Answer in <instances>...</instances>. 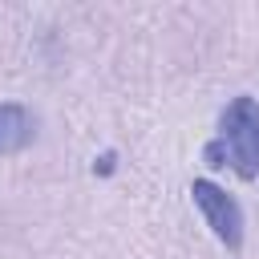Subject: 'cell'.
<instances>
[{
    "instance_id": "3",
    "label": "cell",
    "mask_w": 259,
    "mask_h": 259,
    "mask_svg": "<svg viewBox=\"0 0 259 259\" xmlns=\"http://www.w3.org/2000/svg\"><path fill=\"white\" fill-rule=\"evenodd\" d=\"M36 138V121L24 105L0 101V154H20Z\"/></svg>"
},
{
    "instance_id": "2",
    "label": "cell",
    "mask_w": 259,
    "mask_h": 259,
    "mask_svg": "<svg viewBox=\"0 0 259 259\" xmlns=\"http://www.w3.org/2000/svg\"><path fill=\"white\" fill-rule=\"evenodd\" d=\"M190 194H194V206L202 210V219L210 223L214 239H219L227 251H239V247H243V210H239V202H235L223 186H214L210 178H194Z\"/></svg>"
},
{
    "instance_id": "1",
    "label": "cell",
    "mask_w": 259,
    "mask_h": 259,
    "mask_svg": "<svg viewBox=\"0 0 259 259\" xmlns=\"http://www.w3.org/2000/svg\"><path fill=\"white\" fill-rule=\"evenodd\" d=\"M206 166H231L243 182L259 178V101L235 97L219 117V138L206 146Z\"/></svg>"
},
{
    "instance_id": "4",
    "label": "cell",
    "mask_w": 259,
    "mask_h": 259,
    "mask_svg": "<svg viewBox=\"0 0 259 259\" xmlns=\"http://www.w3.org/2000/svg\"><path fill=\"white\" fill-rule=\"evenodd\" d=\"M113 166H117V154H113V150H105V154L93 162V174H113Z\"/></svg>"
}]
</instances>
